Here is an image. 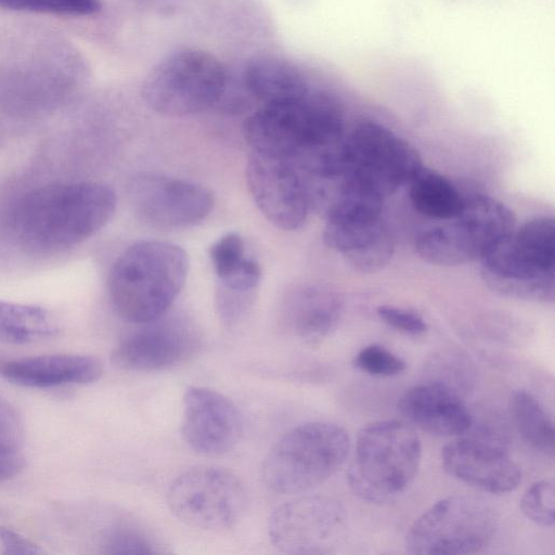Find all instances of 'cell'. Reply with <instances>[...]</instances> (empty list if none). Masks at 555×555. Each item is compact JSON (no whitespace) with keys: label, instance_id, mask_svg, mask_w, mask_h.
<instances>
[{"label":"cell","instance_id":"cell-1","mask_svg":"<svg viewBox=\"0 0 555 555\" xmlns=\"http://www.w3.org/2000/svg\"><path fill=\"white\" fill-rule=\"evenodd\" d=\"M244 135L253 151L315 173L339 156L346 137L345 115L335 98L311 89L296 101L263 104L246 119Z\"/></svg>","mask_w":555,"mask_h":555},{"label":"cell","instance_id":"cell-2","mask_svg":"<svg viewBox=\"0 0 555 555\" xmlns=\"http://www.w3.org/2000/svg\"><path fill=\"white\" fill-rule=\"evenodd\" d=\"M116 196L98 182L47 185L25 195L12 224L27 244L44 249L76 245L99 232L112 218Z\"/></svg>","mask_w":555,"mask_h":555},{"label":"cell","instance_id":"cell-3","mask_svg":"<svg viewBox=\"0 0 555 555\" xmlns=\"http://www.w3.org/2000/svg\"><path fill=\"white\" fill-rule=\"evenodd\" d=\"M188 270V255L176 244H133L118 257L109 273L108 292L115 310L135 324L165 315L181 292Z\"/></svg>","mask_w":555,"mask_h":555},{"label":"cell","instance_id":"cell-4","mask_svg":"<svg viewBox=\"0 0 555 555\" xmlns=\"http://www.w3.org/2000/svg\"><path fill=\"white\" fill-rule=\"evenodd\" d=\"M481 276L495 294L531 302L555 298V223L533 218L491 247L479 260Z\"/></svg>","mask_w":555,"mask_h":555},{"label":"cell","instance_id":"cell-5","mask_svg":"<svg viewBox=\"0 0 555 555\" xmlns=\"http://www.w3.org/2000/svg\"><path fill=\"white\" fill-rule=\"evenodd\" d=\"M422 460V443L403 421H379L361 429L348 483L364 501L382 503L402 493L414 480Z\"/></svg>","mask_w":555,"mask_h":555},{"label":"cell","instance_id":"cell-6","mask_svg":"<svg viewBox=\"0 0 555 555\" xmlns=\"http://www.w3.org/2000/svg\"><path fill=\"white\" fill-rule=\"evenodd\" d=\"M350 451L348 433L338 425L309 422L289 429L267 454L261 477L272 492L297 494L330 479Z\"/></svg>","mask_w":555,"mask_h":555},{"label":"cell","instance_id":"cell-7","mask_svg":"<svg viewBox=\"0 0 555 555\" xmlns=\"http://www.w3.org/2000/svg\"><path fill=\"white\" fill-rule=\"evenodd\" d=\"M423 230L415 243L418 255L437 266H459L482 256L515 230V216L503 203L486 195L465 198L461 211Z\"/></svg>","mask_w":555,"mask_h":555},{"label":"cell","instance_id":"cell-8","mask_svg":"<svg viewBox=\"0 0 555 555\" xmlns=\"http://www.w3.org/2000/svg\"><path fill=\"white\" fill-rule=\"evenodd\" d=\"M225 89V69L214 55L184 49L165 57L149 73L142 96L155 112L178 117L211 107Z\"/></svg>","mask_w":555,"mask_h":555},{"label":"cell","instance_id":"cell-9","mask_svg":"<svg viewBox=\"0 0 555 555\" xmlns=\"http://www.w3.org/2000/svg\"><path fill=\"white\" fill-rule=\"evenodd\" d=\"M499 526L494 508L485 500L452 495L439 500L409 529L405 547L417 555H464L482 551Z\"/></svg>","mask_w":555,"mask_h":555},{"label":"cell","instance_id":"cell-10","mask_svg":"<svg viewBox=\"0 0 555 555\" xmlns=\"http://www.w3.org/2000/svg\"><path fill=\"white\" fill-rule=\"evenodd\" d=\"M166 502L181 522L205 531H223L238 524L247 506L244 483L217 466H195L169 485Z\"/></svg>","mask_w":555,"mask_h":555},{"label":"cell","instance_id":"cell-11","mask_svg":"<svg viewBox=\"0 0 555 555\" xmlns=\"http://www.w3.org/2000/svg\"><path fill=\"white\" fill-rule=\"evenodd\" d=\"M422 166L417 151L378 122L363 121L345 137L343 172L384 198L409 184Z\"/></svg>","mask_w":555,"mask_h":555},{"label":"cell","instance_id":"cell-12","mask_svg":"<svg viewBox=\"0 0 555 555\" xmlns=\"http://www.w3.org/2000/svg\"><path fill=\"white\" fill-rule=\"evenodd\" d=\"M345 520L339 502L299 496L278 505L268 519V537L282 553L323 554L334 546Z\"/></svg>","mask_w":555,"mask_h":555},{"label":"cell","instance_id":"cell-13","mask_svg":"<svg viewBox=\"0 0 555 555\" xmlns=\"http://www.w3.org/2000/svg\"><path fill=\"white\" fill-rule=\"evenodd\" d=\"M246 183L259 210L279 229L293 231L306 222L311 203L309 191L292 162L251 151Z\"/></svg>","mask_w":555,"mask_h":555},{"label":"cell","instance_id":"cell-14","mask_svg":"<svg viewBox=\"0 0 555 555\" xmlns=\"http://www.w3.org/2000/svg\"><path fill=\"white\" fill-rule=\"evenodd\" d=\"M129 196L142 221L165 230L193 227L205 220L214 207V195L205 186L154 173L137 177Z\"/></svg>","mask_w":555,"mask_h":555},{"label":"cell","instance_id":"cell-15","mask_svg":"<svg viewBox=\"0 0 555 555\" xmlns=\"http://www.w3.org/2000/svg\"><path fill=\"white\" fill-rule=\"evenodd\" d=\"M198 346V334L190 321L163 315L121 340L111 361L122 371H163L184 362Z\"/></svg>","mask_w":555,"mask_h":555},{"label":"cell","instance_id":"cell-16","mask_svg":"<svg viewBox=\"0 0 555 555\" xmlns=\"http://www.w3.org/2000/svg\"><path fill=\"white\" fill-rule=\"evenodd\" d=\"M243 434L236 405L222 393L190 386L183 396L181 435L184 442L204 455H221L233 450Z\"/></svg>","mask_w":555,"mask_h":555},{"label":"cell","instance_id":"cell-17","mask_svg":"<svg viewBox=\"0 0 555 555\" xmlns=\"http://www.w3.org/2000/svg\"><path fill=\"white\" fill-rule=\"evenodd\" d=\"M441 459L449 475L489 493H507L521 480L520 468L509 454L483 438H457L442 449Z\"/></svg>","mask_w":555,"mask_h":555},{"label":"cell","instance_id":"cell-18","mask_svg":"<svg viewBox=\"0 0 555 555\" xmlns=\"http://www.w3.org/2000/svg\"><path fill=\"white\" fill-rule=\"evenodd\" d=\"M398 409L410 424L438 436L462 435L473 425L465 399L433 380H424L406 390Z\"/></svg>","mask_w":555,"mask_h":555},{"label":"cell","instance_id":"cell-19","mask_svg":"<svg viewBox=\"0 0 555 555\" xmlns=\"http://www.w3.org/2000/svg\"><path fill=\"white\" fill-rule=\"evenodd\" d=\"M323 240L346 263L361 273H374L389 263L393 237L382 218L357 221H326Z\"/></svg>","mask_w":555,"mask_h":555},{"label":"cell","instance_id":"cell-20","mask_svg":"<svg viewBox=\"0 0 555 555\" xmlns=\"http://www.w3.org/2000/svg\"><path fill=\"white\" fill-rule=\"evenodd\" d=\"M103 373L102 362L92 356L57 353L4 361L0 374L10 383L28 388L68 384H91Z\"/></svg>","mask_w":555,"mask_h":555},{"label":"cell","instance_id":"cell-21","mask_svg":"<svg viewBox=\"0 0 555 555\" xmlns=\"http://www.w3.org/2000/svg\"><path fill=\"white\" fill-rule=\"evenodd\" d=\"M281 312L285 330L305 344L318 345L336 328L341 304L334 293L309 286L285 297Z\"/></svg>","mask_w":555,"mask_h":555},{"label":"cell","instance_id":"cell-22","mask_svg":"<svg viewBox=\"0 0 555 555\" xmlns=\"http://www.w3.org/2000/svg\"><path fill=\"white\" fill-rule=\"evenodd\" d=\"M243 79L248 92L263 104L296 101L311 91L302 73L278 56L255 57L246 65Z\"/></svg>","mask_w":555,"mask_h":555},{"label":"cell","instance_id":"cell-23","mask_svg":"<svg viewBox=\"0 0 555 555\" xmlns=\"http://www.w3.org/2000/svg\"><path fill=\"white\" fill-rule=\"evenodd\" d=\"M409 195L414 208L422 215L447 220L462 209L465 197L444 176L436 170L421 167L409 182Z\"/></svg>","mask_w":555,"mask_h":555},{"label":"cell","instance_id":"cell-24","mask_svg":"<svg viewBox=\"0 0 555 555\" xmlns=\"http://www.w3.org/2000/svg\"><path fill=\"white\" fill-rule=\"evenodd\" d=\"M57 325L41 307L0 300V341L12 345L36 343L52 337Z\"/></svg>","mask_w":555,"mask_h":555},{"label":"cell","instance_id":"cell-25","mask_svg":"<svg viewBox=\"0 0 555 555\" xmlns=\"http://www.w3.org/2000/svg\"><path fill=\"white\" fill-rule=\"evenodd\" d=\"M512 413L525 441L539 452L553 456L554 425L541 402L532 393L518 390L512 398Z\"/></svg>","mask_w":555,"mask_h":555},{"label":"cell","instance_id":"cell-26","mask_svg":"<svg viewBox=\"0 0 555 555\" xmlns=\"http://www.w3.org/2000/svg\"><path fill=\"white\" fill-rule=\"evenodd\" d=\"M427 378L456 391L464 399L474 391L477 370L473 361L461 351L436 353L426 366Z\"/></svg>","mask_w":555,"mask_h":555},{"label":"cell","instance_id":"cell-27","mask_svg":"<svg viewBox=\"0 0 555 555\" xmlns=\"http://www.w3.org/2000/svg\"><path fill=\"white\" fill-rule=\"evenodd\" d=\"M0 8L65 16H89L101 10L100 0H0Z\"/></svg>","mask_w":555,"mask_h":555},{"label":"cell","instance_id":"cell-28","mask_svg":"<svg viewBox=\"0 0 555 555\" xmlns=\"http://www.w3.org/2000/svg\"><path fill=\"white\" fill-rule=\"evenodd\" d=\"M102 547L107 554L158 553L157 545L144 531L127 524L109 528L102 538Z\"/></svg>","mask_w":555,"mask_h":555},{"label":"cell","instance_id":"cell-29","mask_svg":"<svg viewBox=\"0 0 555 555\" xmlns=\"http://www.w3.org/2000/svg\"><path fill=\"white\" fill-rule=\"evenodd\" d=\"M555 485L553 479L533 482L522 494L520 509L524 515L542 527L554 525Z\"/></svg>","mask_w":555,"mask_h":555},{"label":"cell","instance_id":"cell-30","mask_svg":"<svg viewBox=\"0 0 555 555\" xmlns=\"http://www.w3.org/2000/svg\"><path fill=\"white\" fill-rule=\"evenodd\" d=\"M209 258L218 280L230 275L248 258L243 237L236 232L224 234L211 245Z\"/></svg>","mask_w":555,"mask_h":555},{"label":"cell","instance_id":"cell-31","mask_svg":"<svg viewBox=\"0 0 555 555\" xmlns=\"http://www.w3.org/2000/svg\"><path fill=\"white\" fill-rule=\"evenodd\" d=\"M353 363L359 370L382 377L398 375L406 366L404 360L377 344L363 347L354 357Z\"/></svg>","mask_w":555,"mask_h":555},{"label":"cell","instance_id":"cell-32","mask_svg":"<svg viewBox=\"0 0 555 555\" xmlns=\"http://www.w3.org/2000/svg\"><path fill=\"white\" fill-rule=\"evenodd\" d=\"M24 436V422L18 410L0 397V456L18 454Z\"/></svg>","mask_w":555,"mask_h":555},{"label":"cell","instance_id":"cell-33","mask_svg":"<svg viewBox=\"0 0 555 555\" xmlns=\"http://www.w3.org/2000/svg\"><path fill=\"white\" fill-rule=\"evenodd\" d=\"M378 317L389 326L410 335H420L427 331V324L417 312L392 306L377 307Z\"/></svg>","mask_w":555,"mask_h":555},{"label":"cell","instance_id":"cell-34","mask_svg":"<svg viewBox=\"0 0 555 555\" xmlns=\"http://www.w3.org/2000/svg\"><path fill=\"white\" fill-rule=\"evenodd\" d=\"M0 548L2 554L33 555L42 553L37 544L3 526H0Z\"/></svg>","mask_w":555,"mask_h":555},{"label":"cell","instance_id":"cell-35","mask_svg":"<svg viewBox=\"0 0 555 555\" xmlns=\"http://www.w3.org/2000/svg\"><path fill=\"white\" fill-rule=\"evenodd\" d=\"M25 467V460L20 454L0 456V483L17 476Z\"/></svg>","mask_w":555,"mask_h":555},{"label":"cell","instance_id":"cell-36","mask_svg":"<svg viewBox=\"0 0 555 555\" xmlns=\"http://www.w3.org/2000/svg\"><path fill=\"white\" fill-rule=\"evenodd\" d=\"M3 362H4V360H0V370H1Z\"/></svg>","mask_w":555,"mask_h":555},{"label":"cell","instance_id":"cell-37","mask_svg":"<svg viewBox=\"0 0 555 555\" xmlns=\"http://www.w3.org/2000/svg\"><path fill=\"white\" fill-rule=\"evenodd\" d=\"M1 552V551H0Z\"/></svg>","mask_w":555,"mask_h":555}]
</instances>
